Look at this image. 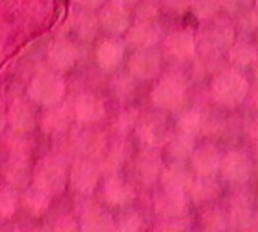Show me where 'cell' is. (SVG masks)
<instances>
[{
	"mask_svg": "<svg viewBox=\"0 0 258 232\" xmlns=\"http://www.w3.org/2000/svg\"><path fill=\"white\" fill-rule=\"evenodd\" d=\"M127 69L138 82H156L165 71V53L162 47L133 50L127 60Z\"/></svg>",
	"mask_w": 258,
	"mask_h": 232,
	"instance_id": "52a82bcc",
	"label": "cell"
},
{
	"mask_svg": "<svg viewBox=\"0 0 258 232\" xmlns=\"http://www.w3.org/2000/svg\"><path fill=\"white\" fill-rule=\"evenodd\" d=\"M194 0H160L163 12H168L174 17H186L192 8Z\"/></svg>",
	"mask_w": 258,
	"mask_h": 232,
	"instance_id": "d590c367",
	"label": "cell"
},
{
	"mask_svg": "<svg viewBox=\"0 0 258 232\" xmlns=\"http://www.w3.org/2000/svg\"><path fill=\"white\" fill-rule=\"evenodd\" d=\"M104 198L107 201L109 205H113V207H124V205H128L136 193H135V189L132 184H128L127 181H124L121 177L112 174L106 183H104Z\"/></svg>",
	"mask_w": 258,
	"mask_h": 232,
	"instance_id": "603a6c76",
	"label": "cell"
},
{
	"mask_svg": "<svg viewBox=\"0 0 258 232\" xmlns=\"http://www.w3.org/2000/svg\"><path fill=\"white\" fill-rule=\"evenodd\" d=\"M24 204H26V208L35 214V216H41L47 211L48 208V204H50V198H48V193L44 192L42 189L39 187H33L30 189L26 196H24Z\"/></svg>",
	"mask_w": 258,
	"mask_h": 232,
	"instance_id": "4dcf8cb0",
	"label": "cell"
},
{
	"mask_svg": "<svg viewBox=\"0 0 258 232\" xmlns=\"http://www.w3.org/2000/svg\"><path fill=\"white\" fill-rule=\"evenodd\" d=\"M5 121H6V116H5V109H3V104L0 103V130L5 127Z\"/></svg>",
	"mask_w": 258,
	"mask_h": 232,
	"instance_id": "f6af8a7d",
	"label": "cell"
},
{
	"mask_svg": "<svg viewBox=\"0 0 258 232\" xmlns=\"http://www.w3.org/2000/svg\"><path fill=\"white\" fill-rule=\"evenodd\" d=\"M127 42L118 36L104 38L97 47V62L104 71L118 69L125 59Z\"/></svg>",
	"mask_w": 258,
	"mask_h": 232,
	"instance_id": "d6986e66",
	"label": "cell"
},
{
	"mask_svg": "<svg viewBox=\"0 0 258 232\" xmlns=\"http://www.w3.org/2000/svg\"><path fill=\"white\" fill-rule=\"evenodd\" d=\"M251 94V80L245 71L234 66H222L209 82V98L221 110L242 107Z\"/></svg>",
	"mask_w": 258,
	"mask_h": 232,
	"instance_id": "6da1fadb",
	"label": "cell"
},
{
	"mask_svg": "<svg viewBox=\"0 0 258 232\" xmlns=\"http://www.w3.org/2000/svg\"><path fill=\"white\" fill-rule=\"evenodd\" d=\"M224 151L213 142L198 143L189 165L197 177H218Z\"/></svg>",
	"mask_w": 258,
	"mask_h": 232,
	"instance_id": "5bb4252c",
	"label": "cell"
},
{
	"mask_svg": "<svg viewBox=\"0 0 258 232\" xmlns=\"http://www.w3.org/2000/svg\"><path fill=\"white\" fill-rule=\"evenodd\" d=\"M9 122L20 133L30 131L35 127V116L32 109L23 100H15L9 107Z\"/></svg>",
	"mask_w": 258,
	"mask_h": 232,
	"instance_id": "83f0119b",
	"label": "cell"
},
{
	"mask_svg": "<svg viewBox=\"0 0 258 232\" xmlns=\"http://www.w3.org/2000/svg\"><path fill=\"white\" fill-rule=\"evenodd\" d=\"M221 5L225 14L236 17L248 9H252L254 0H221Z\"/></svg>",
	"mask_w": 258,
	"mask_h": 232,
	"instance_id": "8d00e7d4",
	"label": "cell"
},
{
	"mask_svg": "<svg viewBox=\"0 0 258 232\" xmlns=\"http://www.w3.org/2000/svg\"><path fill=\"white\" fill-rule=\"evenodd\" d=\"M74 115L83 124H95L106 115V106L103 100L94 94H82L76 98Z\"/></svg>",
	"mask_w": 258,
	"mask_h": 232,
	"instance_id": "44dd1931",
	"label": "cell"
},
{
	"mask_svg": "<svg viewBox=\"0 0 258 232\" xmlns=\"http://www.w3.org/2000/svg\"><path fill=\"white\" fill-rule=\"evenodd\" d=\"M224 14L221 0H194L192 8L187 15L194 17L198 24L215 20Z\"/></svg>",
	"mask_w": 258,
	"mask_h": 232,
	"instance_id": "f1b7e54d",
	"label": "cell"
},
{
	"mask_svg": "<svg viewBox=\"0 0 258 232\" xmlns=\"http://www.w3.org/2000/svg\"><path fill=\"white\" fill-rule=\"evenodd\" d=\"M197 38L200 51H206L225 59L228 48L237 38L234 18L224 12L212 21L198 24Z\"/></svg>",
	"mask_w": 258,
	"mask_h": 232,
	"instance_id": "3957f363",
	"label": "cell"
},
{
	"mask_svg": "<svg viewBox=\"0 0 258 232\" xmlns=\"http://www.w3.org/2000/svg\"><path fill=\"white\" fill-rule=\"evenodd\" d=\"M79 146L86 156H98L106 149V140L103 134L97 131H88L82 134L79 140Z\"/></svg>",
	"mask_w": 258,
	"mask_h": 232,
	"instance_id": "1f68e13d",
	"label": "cell"
},
{
	"mask_svg": "<svg viewBox=\"0 0 258 232\" xmlns=\"http://www.w3.org/2000/svg\"><path fill=\"white\" fill-rule=\"evenodd\" d=\"M100 166L92 160H77L71 171V184L82 193H89L95 189L100 180Z\"/></svg>",
	"mask_w": 258,
	"mask_h": 232,
	"instance_id": "7402d4cb",
	"label": "cell"
},
{
	"mask_svg": "<svg viewBox=\"0 0 258 232\" xmlns=\"http://www.w3.org/2000/svg\"><path fill=\"white\" fill-rule=\"evenodd\" d=\"M245 186L237 187V192L233 193L228 205V214H230V225L236 229H252L254 223V196L252 193L245 189Z\"/></svg>",
	"mask_w": 258,
	"mask_h": 232,
	"instance_id": "8fae6325",
	"label": "cell"
},
{
	"mask_svg": "<svg viewBox=\"0 0 258 232\" xmlns=\"http://www.w3.org/2000/svg\"><path fill=\"white\" fill-rule=\"evenodd\" d=\"M249 133H251V137H252V140L255 142V145L258 146V119L257 121H254V124L251 125V130H249Z\"/></svg>",
	"mask_w": 258,
	"mask_h": 232,
	"instance_id": "b9f144b4",
	"label": "cell"
},
{
	"mask_svg": "<svg viewBox=\"0 0 258 232\" xmlns=\"http://www.w3.org/2000/svg\"><path fill=\"white\" fill-rule=\"evenodd\" d=\"M254 107H255V110H257L258 113V89L254 92Z\"/></svg>",
	"mask_w": 258,
	"mask_h": 232,
	"instance_id": "7dc6e473",
	"label": "cell"
},
{
	"mask_svg": "<svg viewBox=\"0 0 258 232\" xmlns=\"http://www.w3.org/2000/svg\"><path fill=\"white\" fill-rule=\"evenodd\" d=\"M252 229H258V210H255V214H254V223H252Z\"/></svg>",
	"mask_w": 258,
	"mask_h": 232,
	"instance_id": "bcb514c9",
	"label": "cell"
},
{
	"mask_svg": "<svg viewBox=\"0 0 258 232\" xmlns=\"http://www.w3.org/2000/svg\"><path fill=\"white\" fill-rule=\"evenodd\" d=\"M132 8H127L115 0H107L100 11V24L113 36L125 35L135 21V14Z\"/></svg>",
	"mask_w": 258,
	"mask_h": 232,
	"instance_id": "4fadbf2b",
	"label": "cell"
},
{
	"mask_svg": "<svg viewBox=\"0 0 258 232\" xmlns=\"http://www.w3.org/2000/svg\"><path fill=\"white\" fill-rule=\"evenodd\" d=\"M187 195L190 202L200 208L218 204L224 195L222 180L219 181L218 177H195V181L187 190Z\"/></svg>",
	"mask_w": 258,
	"mask_h": 232,
	"instance_id": "e0dca14e",
	"label": "cell"
},
{
	"mask_svg": "<svg viewBox=\"0 0 258 232\" xmlns=\"http://www.w3.org/2000/svg\"><path fill=\"white\" fill-rule=\"evenodd\" d=\"M56 229H59V231H71V229H76V225H74L73 219H62V220L57 222Z\"/></svg>",
	"mask_w": 258,
	"mask_h": 232,
	"instance_id": "ab89813d",
	"label": "cell"
},
{
	"mask_svg": "<svg viewBox=\"0 0 258 232\" xmlns=\"http://www.w3.org/2000/svg\"><path fill=\"white\" fill-rule=\"evenodd\" d=\"M255 171V159L242 148H231L222 154L219 168V178L231 187H242L248 184Z\"/></svg>",
	"mask_w": 258,
	"mask_h": 232,
	"instance_id": "277c9868",
	"label": "cell"
},
{
	"mask_svg": "<svg viewBox=\"0 0 258 232\" xmlns=\"http://www.w3.org/2000/svg\"><path fill=\"white\" fill-rule=\"evenodd\" d=\"M135 20H160L163 9L157 0H141L133 8Z\"/></svg>",
	"mask_w": 258,
	"mask_h": 232,
	"instance_id": "d6a6232c",
	"label": "cell"
},
{
	"mask_svg": "<svg viewBox=\"0 0 258 232\" xmlns=\"http://www.w3.org/2000/svg\"><path fill=\"white\" fill-rule=\"evenodd\" d=\"M17 210V198L14 192L6 187H0V220L9 219Z\"/></svg>",
	"mask_w": 258,
	"mask_h": 232,
	"instance_id": "e575fe53",
	"label": "cell"
},
{
	"mask_svg": "<svg viewBox=\"0 0 258 232\" xmlns=\"http://www.w3.org/2000/svg\"><path fill=\"white\" fill-rule=\"evenodd\" d=\"M115 222L112 216L100 208V207H92L85 214L82 216V229L91 232H101V231H112L115 229Z\"/></svg>",
	"mask_w": 258,
	"mask_h": 232,
	"instance_id": "4316f807",
	"label": "cell"
},
{
	"mask_svg": "<svg viewBox=\"0 0 258 232\" xmlns=\"http://www.w3.org/2000/svg\"><path fill=\"white\" fill-rule=\"evenodd\" d=\"M71 121V110L68 107H59L48 110L42 118V128L48 133H57L67 128Z\"/></svg>",
	"mask_w": 258,
	"mask_h": 232,
	"instance_id": "f546056e",
	"label": "cell"
},
{
	"mask_svg": "<svg viewBox=\"0 0 258 232\" xmlns=\"http://www.w3.org/2000/svg\"><path fill=\"white\" fill-rule=\"evenodd\" d=\"M174 128L175 127L171 124L168 113L154 109V112L139 118L135 131L144 146L163 149L171 134L174 133Z\"/></svg>",
	"mask_w": 258,
	"mask_h": 232,
	"instance_id": "8992f818",
	"label": "cell"
},
{
	"mask_svg": "<svg viewBox=\"0 0 258 232\" xmlns=\"http://www.w3.org/2000/svg\"><path fill=\"white\" fill-rule=\"evenodd\" d=\"M77 59V48L73 42L59 39L48 48V62L57 69H68Z\"/></svg>",
	"mask_w": 258,
	"mask_h": 232,
	"instance_id": "484cf974",
	"label": "cell"
},
{
	"mask_svg": "<svg viewBox=\"0 0 258 232\" xmlns=\"http://www.w3.org/2000/svg\"><path fill=\"white\" fill-rule=\"evenodd\" d=\"M197 145H198L197 136L174 128V133L171 134L168 143L163 146L165 157L169 159V162H189Z\"/></svg>",
	"mask_w": 258,
	"mask_h": 232,
	"instance_id": "ffe728a7",
	"label": "cell"
},
{
	"mask_svg": "<svg viewBox=\"0 0 258 232\" xmlns=\"http://www.w3.org/2000/svg\"><path fill=\"white\" fill-rule=\"evenodd\" d=\"M82 6L89 8V9H95V8H101L107 0H77Z\"/></svg>",
	"mask_w": 258,
	"mask_h": 232,
	"instance_id": "60d3db41",
	"label": "cell"
},
{
	"mask_svg": "<svg viewBox=\"0 0 258 232\" xmlns=\"http://www.w3.org/2000/svg\"><path fill=\"white\" fill-rule=\"evenodd\" d=\"M189 195L187 192L160 189L153 201V208L157 219H180L186 217L189 211Z\"/></svg>",
	"mask_w": 258,
	"mask_h": 232,
	"instance_id": "30bf717a",
	"label": "cell"
},
{
	"mask_svg": "<svg viewBox=\"0 0 258 232\" xmlns=\"http://www.w3.org/2000/svg\"><path fill=\"white\" fill-rule=\"evenodd\" d=\"M165 156L162 154V149L144 146V149L138 154L135 160V171L138 180L145 186H154L159 184L160 174L165 168Z\"/></svg>",
	"mask_w": 258,
	"mask_h": 232,
	"instance_id": "9a60e30c",
	"label": "cell"
},
{
	"mask_svg": "<svg viewBox=\"0 0 258 232\" xmlns=\"http://www.w3.org/2000/svg\"><path fill=\"white\" fill-rule=\"evenodd\" d=\"M254 9L257 11V14H258V0H254Z\"/></svg>",
	"mask_w": 258,
	"mask_h": 232,
	"instance_id": "681fc988",
	"label": "cell"
},
{
	"mask_svg": "<svg viewBox=\"0 0 258 232\" xmlns=\"http://www.w3.org/2000/svg\"><path fill=\"white\" fill-rule=\"evenodd\" d=\"M157 2H160V0H157Z\"/></svg>",
	"mask_w": 258,
	"mask_h": 232,
	"instance_id": "816d5d0a",
	"label": "cell"
},
{
	"mask_svg": "<svg viewBox=\"0 0 258 232\" xmlns=\"http://www.w3.org/2000/svg\"><path fill=\"white\" fill-rule=\"evenodd\" d=\"M162 50L165 56L177 63L192 62L198 53L197 29L187 24L172 27L162 39Z\"/></svg>",
	"mask_w": 258,
	"mask_h": 232,
	"instance_id": "5b68a950",
	"label": "cell"
},
{
	"mask_svg": "<svg viewBox=\"0 0 258 232\" xmlns=\"http://www.w3.org/2000/svg\"><path fill=\"white\" fill-rule=\"evenodd\" d=\"M198 220L201 228L206 231H227L231 228L228 210L219 207L218 204L203 207Z\"/></svg>",
	"mask_w": 258,
	"mask_h": 232,
	"instance_id": "d4e9b609",
	"label": "cell"
},
{
	"mask_svg": "<svg viewBox=\"0 0 258 232\" xmlns=\"http://www.w3.org/2000/svg\"><path fill=\"white\" fill-rule=\"evenodd\" d=\"M252 39L255 41V44L258 45V27L255 29V32H254V35H252Z\"/></svg>",
	"mask_w": 258,
	"mask_h": 232,
	"instance_id": "c3c4849f",
	"label": "cell"
},
{
	"mask_svg": "<svg viewBox=\"0 0 258 232\" xmlns=\"http://www.w3.org/2000/svg\"><path fill=\"white\" fill-rule=\"evenodd\" d=\"M165 33L160 20H135L125 33V42L133 50L159 47Z\"/></svg>",
	"mask_w": 258,
	"mask_h": 232,
	"instance_id": "ba28073f",
	"label": "cell"
},
{
	"mask_svg": "<svg viewBox=\"0 0 258 232\" xmlns=\"http://www.w3.org/2000/svg\"><path fill=\"white\" fill-rule=\"evenodd\" d=\"M115 2H118V3H121V5H124V6H127V8H135L141 0H115Z\"/></svg>",
	"mask_w": 258,
	"mask_h": 232,
	"instance_id": "7bdbcfd3",
	"label": "cell"
},
{
	"mask_svg": "<svg viewBox=\"0 0 258 232\" xmlns=\"http://www.w3.org/2000/svg\"><path fill=\"white\" fill-rule=\"evenodd\" d=\"M195 172L187 162H168L160 174L159 186L166 190L187 192L195 181Z\"/></svg>",
	"mask_w": 258,
	"mask_h": 232,
	"instance_id": "2e32d148",
	"label": "cell"
},
{
	"mask_svg": "<svg viewBox=\"0 0 258 232\" xmlns=\"http://www.w3.org/2000/svg\"><path fill=\"white\" fill-rule=\"evenodd\" d=\"M258 59V45L251 36L237 35L236 41L231 44V47L227 51L225 60L230 66H234L237 69L246 71L251 69V66Z\"/></svg>",
	"mask_w": 258,
	"mask_h": 232,
	"instance_id": "ac0fdd59",
	"label": "cell"
},
{
	"mask_svg": "<svg viewBox=\"0 0 258 232\" xmlns=\"http://www.w3.org/2000/svg\"><path fill=\"white\" fill-rule=\"evenodd\" d=\"M249 71H251V74H252V79H254V82H255V83L258 85V59L255 60V63L251 66V69H249Z\"/></svg>",
	"mask_w": 258,
	"mask_h": 232,
	"instance_id": "ee69618b",
	"label": "cell"
},
{
	"mask_svg": "<svg viewBox=\"0 0 258 232\" xmlns=\"http://www.w3.org/2000/svg\"><path fill=\"white\" fill-rule=\"evenodd\" d=\"M116 229L124 232H136L144 229V217L139 211H125L119 220Z\"/></svg>",
	"mask_w": 258,
	"mask_h": 232,
	"instance_id": "836d02e7",
	"label": "cell"
},
{
	"mask_svg": "<svg viewBox=\"0 0 258 232\" xmlns=\"http://www.w3.org/2000/svg\"><path fill=\"white\" fill-rule=\"evenodd\" d=\"M255 168L258 169V146H257V156H255Z\"/></svg>",
	"mask_w": 258,
	"mask_h": 232,
	"instance_id": "f907efd6",
	"label": "cell"
},
{
	"mask_svg": "<svg viewBox=\"0 0 258 232\" xmlns=\"http://www.w3.org/2000/svg\"><path fill=\"white\" fill-rule=\"evenodd\" d=\"M153 83L150 103L154 109L166 113H175L186 107L190 82L184 72L177 69L163 71V74Z\"/></svg>",
	"mask_w": 258,
	"mask_h": 232,
	"instance_id": "7a4b0ae2",
	"label": "cell"
},
{
	"mask_svg": "<svg viewBox=\"0 0 258 232\" xmlns=\"http://www.w3.org/2000/svg\"><path fill=\"white\" fill-rule=\"evenodd\" d=\"M65 94V83L57 75L44 72L35 77L29 88L30 98L41 106H54L57 104Z\"/></svg>",
	"mask_w": 258,
	"mask_h": 232,
	"instance_id": "7c38bea8",
	"label": "cell"
},
{
	"mask_svg": "<svg viewBox=\"0 0 258 232\" xmlns=\"http://www.w3.org/2000/svg\"><path fill=\"white\" fill-rule=\"evenodd\" d=\"M174 127L180 131H184L187 134L198 137L207 130L209 118L204 113V110L200 107H187V109L184 107L183 110H180Z\"/></svg>",
	"mask_w": 258,
	"mask_h": 232,
	"instance_id": "cb8c5ba5",
	"label": "cell"
},
{
	"mask_svg": "<svg viewBox=\"0 0 258 232\" xmlns=\"http://www.w3.org/2000/svg\"><path fill=\"white\" fill-rule=\"evenodd\" d=\"M187 219L186 217H180V219H159L157 225H156V231H168V232H177L183 231L187 228Z\"/></svg>",
	"mask_w": 258,
	"mask_h": 232,
	"instance_id": "74e56055",
	"label": "cell"
},
{
	"mask_svg": "<svg viewBox=\"0 0 258 232\" xmlns=\"http://www.w3.org/2000/svg\"><path fill=\"white\" fill-rule=\"evenodd\" d=\"M35 186L47 192L48 195L59 193L65 187L67 171L60 160L48 157L41 160L35 168Z\"/></svg>",
	"mask_w": 258,
	"mask_h": 232,
	"instance_id": "9c48e42d",
	"label": "cell"
},
{
	"mask_svg": "<svg viewBox=\"0 0 258 232\" xmlns=\"http://www.w3.org/2000/svg\"><path fill=\"white\" fill-rule=\"evenodd\" d=\"M80 35L85 38H92L97 32V18L92 14H83L79 21Z\"/></svg>",
	"mask_w": 258,
	"mask_h": 232,
	"instance_id": "f35d334b",
	"label": "cell"
}]
</instances>
